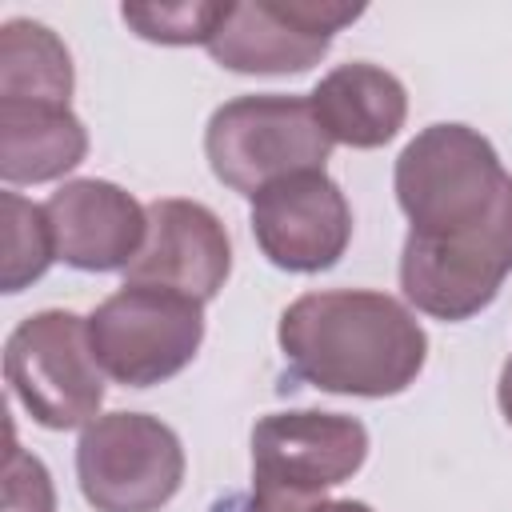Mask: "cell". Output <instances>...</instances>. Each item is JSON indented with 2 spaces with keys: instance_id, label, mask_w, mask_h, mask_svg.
Instances as JSON below:
<instances>
[{
  "instance_id": "obj_1",
  "label": "cell",
  "mask_w": 512,
  "mask_h": 512,
  "mask_svg": "<svg viewBox=\"0 0 512 512\" xmlns=\"http://www.w3.org/2000/svg\"><path fill=\"white\" fill-rule=\"evenodd\" d=\"M296 376L340 396H396L424 368V328L384 292H308L280 316Z\"/></svg>"
},
{
  "instance_id": "obj_2",
  "label": "cell",
  "mask_w": 512,
  "mask_h": 512,
  "mask_svg": "<svg viewBox=\"0 0 512 512\" xmlns=\"http://www.w3.org/2000/svg\"><path fill=\"white\" fill-rule=\"evenodd\" d=\"M512 188L496 148L464 124L424 128L396 160V200L408 216V236L444 240L480 228Z\"/></svg>"
},
{
  "instance_id": "obj_3",
  "label": "cell",
  "mask_w": 512,
  "mask_h": 512,
  "mask_svg": "<svg viewBox=\"0 0 512 512\" xmlns=\"http://www.w3.org/2000/svg\"><path fill=\"white\" fill-rule=\"evenodd\" d=\"M204 152L220 184L256 196L268 184L324 168L332 136L304 96H240L212 112Z\"/></svg>"
},
{
  "instance_id": "obj_4",
  "label": "cell",
  "mask_w": 512,
  "mask_h": 512,
  "mask_svg": "<svg viewBox=\"0 0 512 512\" xmlns=\"http://www.w3.org/2000/svg\"><path fill=\"white\" fill-rule=\"evenodd\" d=\"M204 340L200 300L124 284L88 316V344L104 376L124 388H148L176 376Z\"/></svg>"
},
{
  "instance_id": "obj_5",
  "label": "cell",
  "mask_w": 512,
  "mask_h": 512,
  "mask_svg": "<svg viewBox=\"0 0 512 512\" xmlns=\"http://www.w3.org/2000/svg\"><path fill=\"white\" fill-rule=\"evenodd\" d=\"M4 372L28 416L56 432L92 424L104 400V368L92 356L88 320L76 312L20 320L4 348Z\"/></svg>"
},
{
  "instance_id": "obj_6",
  "label": "cell",
  "mask_w": 512,
  "mask_h": 512,
  "mask_svg": "<svg viewBox=\"0 0 512 512\" xmlns=\"http://www.w3.org/2000/svg\"><path fill=\"white\" fill-rule=\"evenodd\" d=\"M76 476L96 512H156L184 480V448L156 416L108 412L84 424Z\"/></svg>"
},
{
  "instance_id": "obj_7",
  "label": "cell",
  "mask_w": 512,
  "mask_h": 512,
  "mask_svg": "<svg viewBox=\"0 0 512 512\" xmlns=\"http://www.w3.org/2000/svg\"><path fill=\"white\" fill-rule=\"evenodd\" d=\"M512 272V188L500 208L468 232L444 240H404L400 288L436 320H468L492 304L504 276Z\"/></svg>"
},
{
  "instance_id": "obj_8",
  "label": "cell",
  "mask_w": 512,
  "mask_h": 512,
  "mask_svg": "<svg viewBox=\"0 0 512 512\" xmlns=\"http://www.w3.org/2000/svg\"><path fill=\"white\" fill-rule=\"evenodd\" d=\"M368 456V432L336 412H272L252 428V488L316 496Z\"/></svg>"
},
{
  "instance_id": "obj_9",
  "label": "cell",
  "mask_w": 512,
  "mask_h": 512,
  "mask_svg": "<svg viewBox=\"0 0 512 512\" xmlns=\"http://www.w3.org/2000/svg\"><path fill=\"white\" fill-rule=\"evenodd\" d=\"M252 236L276 268L320 272L344 256L352 212L324 168L292 172L252 196Z\"/></svg>"
},
{
  "instance_id": "obj_10",
  "label": "cell",
  "mask_w": 512,
  "mask_h": 512,
  "mask_svg": "<svg viewBox=\"0 0 512 512\" xmlns=\"http://www.w3.org/2000/svg\"><path fill=\"white\" fill-rule=\"evenodd\" d=\"M232 268V248L224 224L196 200H152L148 236L136 260L124 268V284L168 288L192 300H212Z\"/></svg>"
},
{
  "instance_id": "obj_11",
  "label": "cell",
  "mask_w": 512,
  "mask_h": 512,
  "mask_svg": "<svg viewBox=\"0 0 512 512\" xmlns=\"http://www.w3.org/2000/svg\"><path fill=\"white\" fill-rule=\"evenodd\" d=\"M56 256L84 272L128 268L148 236V208L108 180H72L44 204Z\"/></svg>"
},
{
  "instance_id": "obj_12",
  "label": "cell",
  "mask_w": 512,
  "mask_h": 512,
  "mask_svg": "<svg viewBox=\"0 0 512 512\" xmlns=\"http://www.w3.org/2000/svg\"><path fill=\"white\" fill-rule=\"evenodd\" d=\"M332 36L316 32L300 16V0H256V4H228L224 24L208 40L216 64L232 72H304L328 52Z\"/></svg>"
},
{
  "instance_id": "obj_13",
  "label": "cell",
  "mask_w": 512,
  "mask_h": 512,
  "mask_svg": "<svg viewBox=\"0 0 512 512\" xmlns=\"http://www.w3.org/2000/svg\"><path fill=\"white\" fill-rule=\"evenodd\" d=\"M308 100H312L324 132L332 136V144H348V148L388 144L408 116L404 84L376 64L332 68Z\"/></svg>"
},
{
  "instance_id": "obj_14",
  "label": "cell",
  "mask_w": 512,
  "mask_h": 512,
  "mask_svg": "<svg viewBox=\"0 0 512 512\" xmlns=\"http://www.w3.org/2000/svg\"><path fill=\"white\" fill-rule=\"evenodd\" d=\"M88 152L84 124L68 104L0 100V176L8 184H40L76 168Z\"/></svg>"
},
{
  "instance_id": "obj_15",
  "label": "cell",
  "mask_w": 512,
  "mask_h": 512,
  "mask_svg": "<svg viewBox=\"0 0 512 512\" xmlns=\"http://www.w3.org/2000/svg\"><path fill=\"white\" fill-rule=\"evenodd\" d=\"M72 60L56 32L36 20H8L0 28V100L68 104Z\"/></svg>"
},
{
  "instance_id": "obj_16",
  "label": "cell",
  "mask_w": 512,
  "mask_h": 512,
  "mask_svg": "<svg viewBox=\"0 0 512 512\" xmlns=\"http://www.w3.org/2000/svg\"><path fill=\"white\" fill-rule=\"evenodd\" d=\"M0 212H4V292H20L36 276H44V268L56 260V236L48 208L16 192L0 196Z\"/></svg>"
},
{
  "instance_id": "obj_17",
  "label": "cell",
  "mask_w": 512,
  "mask_h": 512,
  "mask_svg": "<svg viewBox=\"0 0 512 512\" xmlns=\"http://www.w3.org/2000/svg\"><path fill=\"white\" fill-rule=\"evenodd\" d=\"M124 24L156 44H208L228 16V4H124Z\"/></svg>"
},
{
  "instance_id": "obj_18",
  "label": "cell",
  "mask_w": 512,
  "mask_h": 512,
  "mask_svg": "<svg viewBox=\"0 0 512 512\" xmlns=\"http://www.w3.org/2000/svg\"><path fill=\"white\" fill-rule=\"evenodd\" d=\"M4 512H56L48 468L28 456L12 436L4 452Z\"/></svg>"
},
{
  "instance_id": "obj_19",
  "label": "cell",
  "mask_w": 512,
  "mask_h": 512,
  "mask_svg": "<svg viewBox=\"0 0 512 512\" xmlns=\"http://www.w3.org/2000/svg\"><path fill=\"white\" fill-rule=\"evenodd\" d=\"M304 512H372V508L360 500H312Z\"/></svg>"
},
{
  "instance_id": "obj_20",
  "label": "cell",
  "mask_w": 512,
  "mask_h": 512,
  "mask_svg": "<svg viewBox=\"0 0 512 512\" xmlns=\"http://www.w3.org/2000/svg\"><path fill=\"white\" fill-rule=\"evenodd\" d=\"M500 408H504V420L512 424V356H508V364L500 372Z\"/></svg>"
}]
</instances>
